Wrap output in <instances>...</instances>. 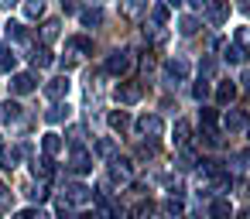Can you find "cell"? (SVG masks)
<instances>
[{"label": "cell", "mask_w": 250, "mask_h": 219, "mask_svg": "<svg viewBox=\"0 0 250 219\" xmlns=\"http://www.w3.org/2000/svg\"><path fill=\"white\" fill-rule=\"evenodd\" d=\"M45 120H48V123H65V120H69V103H65V100L52 103V106L45 110Z\"/></svg>", "instance_id": "cell-15"}, {"label": "cell", "mask_w": 250, "mask_h": 219, "mask_svg": "<svg viewBox=\"0 0 250 219\" xmlns=\"http://www.w3.org/2000/svg\"><path fill=\"white\" fill-rule=\"evenodd\" d=\"M0 158H4V140H0Z\"/></svg>", "instance_id": "cell-52"}, {"label": "cell", "mask_w": 250, "mask_h": 219, "mask_svg": "<svg viewBox=\"0 0 250 219\" xmlns=\"http://www.w3.org/2000/svg\"><path fill=\"white\" fill-rule=\"evenodd\" d=\"M144 7H147V0H120V14L127 21H137L144 14Z\"/></svg>", "instance_id": "cell-14"}, {"label": "cell", "mask_w": 250, "mask_h": 219, "mask_svg": "<svg viewBox=\"0 0 250 219\" xmlns=\"http://www.w3.org/2000/svg\"><path fill=\"white\" fill-rule=\"evenodd\" d=\"M192 96H195V100H199V103H202V100H206V96H209V79H199V82H195V86H192Z\"/></svg>", "instance_id": "cell-38"}, {"label": "cell", "mask_w": 250, "mask_h": 219, "mask_svg": "<svg viewBox=\"0 0 250 219\" xmlns=\"http://www.w3.org/2000/svg\"><path fill=\"white\" fill-rule=\"evenodd\" d=\"M233 100H236V82H219L216 86V103L219 106H229Z\"/></svg>", "instance_id": "cell-19"}, {"label": "cell", "mask_w": 250, "mask_h": 219, "mask_svg": "<svg viewBox=\"0 0 250 219\" xmlns=\"http://www.w3.org/2000/svg\"><path fill=\"white\" fill-rule=\"evenodd\" d=\"M103 69H106L110 76H127V72L134 69V55L117 48V52H110V55H106V65H103Z\"/></svg>", "instance_id": "cell-1"}, {"label": "cell", "mask_w": 250, "mask_h": 219, "mask_svg": "<svg viewBox=\"0 0 250 219\" xmlns=\"http://www.w3.org/2000/svg\"><path fill=\"white\" fill-rule=\"evenodd\" d=\"M65 199H69L72 205H83V202H89V199H93V188H86V185L72 181V185H65Z\"/></svg>", "instance_id": "cell-13"}, {"label": "cell", "mask_w": 250, "mask_h": 219, "mask_svg": "<svg viewBox=\"0 0 250 219\" xmlns=\"http://www.w3.org/2000/svg\"><path fill=\"white\" fill-rule=\"evenodd\" d=\"M28 199H31L35 205H42V202L48 199V188H45V181H38V185H31V192H28Z\"/></svg>", "instance_id": "cell-33"}, {"label": "cell", "mask_w": 250, "mask_h": 219, "mask_svg": "<svg viewBox=\"0 0 250 219\" xmlns=\"http://www.w3.org/2000/svg\"><path fill=\"white\" fill-rule=\"evenodd\" d=\"M151 21L165 28V24L171 21V7H168V4H154V7H151Z\"/></svg>", "instance_id": "cell-25"}, {"label": "cell", "mask_w": 250, "mask_h": 219, "mask_svg": "<svg viewBox=\"0 0 250 219\" xmlns=\"http://www.w3.org/2000/svg\"><path fill=\"white\" fill-rule=\"evenodd\" d=\"M69 168L76 171V175H86V171H93V154L79 144V147H72V158H69Z\"/></svg>", "instance_id": "cell-8"}, {"label": "cell", "mask_w": 250, "mask_h": 219, "mask_svg": "<svg viewBox=\"0 0 250 219\" xmlns=\"http://www.w3.org/2000/svg\"><path fill=\"white\" fill-rule=\"evenodd\" d=\"M178 31H182V35H185V38H192V35H195V31H199V21H195V18H192V14H185V18H182V21H178Z\"/></svg>", "instance_id": "cell-29"}, {"label": "cell", "mask_w": 250, "mask_h": 219, "mask_svg": "<svg viewBox=\"0 0 250 219\" xmlns=\"http://www.w3.org/2000/svg\"><path fill=\"white\" fill-rule=\"evenodd\" d=\"M59 35H62V24H59L55 18H48V21L42 24V41L52 45V41H59Z\"/></svg>", "instance_id": "cell-22"}, {"label": "cell", "mask_w": 250, "mask_h": 219, "mask_svg": "<svg viewBox=\"0 0 250 219\" xmlns=\"http://www.w3.org/2000/svg\"><path fill=\"white\" fill-rule=\"evenodd\" d=\"M243 161H247V164H250V151H247V154H243Z\"/></svg>", "instance_id": "cell-51"}, {"label": "cell", "mask_w": 250, "mask_h": 219, "mask_svg": "<svg viewBox=\"0 0 250 219\" xmlns=\"http://www.w3.org/2000/svg\"><path fill=\"white\" fill-rule=\"evenodd\" d=\"M21 117V106L14 103V100H4L0 103V127H7V123H14Z\"/></svg>", "instance_id": "cell-18"}, {"label": "cell", "mask_w": 250, "mask_h": 219, "mask_svg": "<svg viewBox=\"0 0 250 219\" xmlns=\"http://www.w3.org/2000/svg\"><path fill=\"white\" fill-rule=\"evenodd\" d=\"M236 45L250 55V28H236Z\"/></svg>", "instance_id": "cell-39"}, {"label": "cell", "mask_w": 250, "mask_h": 219, "mask_svg": "<svg viewBox=\"0 0 250 219\" xmlns=\"http://www.w3.org/2000/svg\"><path fill=\"white\" fill-rule=\"evenodd\" d=\"M165 4H168V7H178V4H182V0H165Z\"/></svg>", "instance_id": "cell-49"}, {"label": "cell", "mask_w": 250, "mask_h": 219, "mask_svg": "<svg viewBox=\"0 0 250 219\" xmlns=\"http://www.w3.org/2000/svg\"><path fill=\"white\" fill-rule=\"evenodd\" d=\"M52 62H55V55H52L48 45H38V48L31 52V65H35V69H48Z\"/></svg>", "instance_id": "cell-16"}, {"label": "cell", "mask_w": 250, "mask_h": 219, "mask_svg": "<svg viewBox=\"0 0 250 219\" xmlns=\"http://www.w3.org/2000/svg\"><path fill=\"white\" fill-rule=\"evenodd\" d=\"M240 11H243V14H250V0H247V4H240Z\"/></svg>", "instance_id": "cell-48"}, {"label": "cell", "mask_w": 250, "mask_h": 219, "mask_svg": "<svg viewBox=\"0 0 250 219\" xmlns=\"http://www.w3.org/2000/svg\"><path fill=\"white\" fill-rule=\"evenodd\" d=\"M42 147H45L48 158H55V154L62 151V137H59V134H45V137H42Z\"/></svg>", "instance_id": "cell-26"}, {"label": "cell", "mask_w": 250, "mask_h": 219, "mask_svg": "<svg viewBox=\"0 0 250 219\" xmlns=\"http://www.w3.org/2000/svg\"><path fill=\"white\" fill-rule=\"evenodd\" d=\"M65 52H69L72 59H83V55H93V38H86V35H72V38L65 41Z\"/></svg>", "instance_id": "cell-10"}, {"label": "cell", "mask_w": 250, "mask_h": 219, "mask_svg": "<svg viewBox=\"0 0 250 219\" xmlns=\"http://www.w3.org/2000/svg\"><path fill=\"white\" fill-rule=\"evenodd\" d=\"M206 18H209V24H226L229 21V0H209Z\"/></svg>", "instance_id": "cell-9"}, {"label": "cell", "mask_w": 250, "mask_h": 219, "mask_svg": "<svg viewBox=\"0 0 250 219\" xmlns=\"http://www.w3.org/2000/svg\"><path fill=\"white\" fill-rule=\"evenodd\" d=\"M14 219H48V212H42V209H21Z\"/></svg>", "instance_id": "cell-40"}, {"label": "cell", "mask_w": 250, "mask_h": 219, "mask_svg": "<svg viewBox=\"0 0 250 219\" xmlns=\"http://www.w3.org/2000/svg\"><path fill=\"white\" fill-rule=\"evenodd\" d=\"M175 144L178 147H188L192 144V123L188 120H175Z\"/></svg>", "instance_id": "cell-20"}, {"label": "cell", "mask_w": 250, "mask_h": 219, "mask_svg": "<svg viewBox=\"0 0 250 219\" xmlns=\"http://www.w3.org/2000/svg\"><path fill=\"white\" fill-rule=\"evenodd\" d=\"M96 154H100V158H113V154H117V144H113L110 137H103V140H96Z\"/></svg>", "instance_id": "cell-32"}, {"label": "cell", "mask_w": 250, "mask_h": 219, "mask_svg": "<svg viewBox=\"0 0 250 219\" xmlns=\"http://www.w3.org/2000/svg\"><path fill=\"white\" fill-rule=\"evenodd\" d=\"M247 137H250V123H247Z\"/></svg>", "instance_id": "cell-53"}, {"label": "cell", "mask_w": 250, "mask_h": 219, "mask_svg": "<svg viewBox=\"0 0 250 219\" xmlns=\"http://www.w3.org/2000/svg\"><path fill=\"white\" fill-rule=\"evenodd\" d=\"M79 219H103V216H100V212H83Z\"/></svg>", "instance_id": "cell-46"}, {"label": "cell", "mask_w": 250, "mask_h": 219, "mask_svg": "<svg viewBox=\"0 0 250 219\" xmlns=\"http://www.w3.org/2000/svg\"><path fill=\"white\" fill-rule=\"evenodd\" d=\"M69 89H72V82H69V76H55V79H48V82H45V96H48L52 103H59V100H65V96H69Z\"/></svg>", "instance_id": "cell-6"}, {"label": "cell", "mask_w": 250, "mask_h": 219, "mask_svg": "<svg viewBox=\"0 0 250 219\" xmlns=\"http://www.w3.org/2000/svg\"><path fill=\"white\" fill-rule=\"evenodd\" d=\"M182 219H192V216H182Z\"/></svg>", "instance_id": "cell-54"}, {"label": "cell", "mask_w": 250, "mask_h": 219, "mask_svg": "<svg viewBox=\"0 0 250 219\" xmlns=\"http://www.w3.org/2000/svg\"><path fill=\"white\" fill-rule=\"evenodd\" d=\"M243 82H247V89H250V72H243Z\"/></svg>", "instance_id": "cell-50"}, {"label": "cell", "mask_w": 250, "mask_h": 219, "mask_svg": "<svg viewBox=\"0 0 250 219\" xmlns=\"http://www.w3.org/2000/svg\"><path fill=\"white\" fill-rule=\"evenodd\" d=\"M202 144H206V147H219V144H223L219 130H216V127H202Z\"/></svg>", "instance_id": "cell-31"}, {"label": "cell", "mask_w": 250, "mask_h": 219, "mask_svg": "<svg viewBox=\"0 0 250 219\" xmlns=\"http://www.w3.org/2000/svg\"><path fill=\"white\" fill-rule=\"evenodd\" d=\"M188 79V62L185 59H168L165 62V82H185Z\"/></svg>", "instance_id": "cell-7"}, {"label": "cell", "mask_w": 250, "mask_h": 219, "mask_svg": "<svg viewBox=\"0 0 250 219\" xmlns=\"http://www.w3.org/2000/svg\"><path fill=\"white\" fill-rule=\"evenodd\" d=\"M199 117H202V127H216V120H219V117H216V110H206V106H202V113H199Z\"/></svg>", "instance_id": "cell-41"}, {"label": "cell", "mask_w": 250, "mask_h": 219, "mask_svg": "<svg viewBox=\"0 0 250 219\" xmlns=\"http://www.w3.org/2000/svg\"><path fill=\"white\" fill-rule=\"evenodd\" d=\"M151 212H154V202H141L134 216H137V219H151Z\"/></svg>", "instance_id": "cell-42"}, {"label": "cell", "mask_w": 250, "mask_h": 219, "mask_svg": "<svg viewBox=\"0 0 250 219\" xmlns=\"http://www.w3.org/2000/svg\"><path fill=\"white\" fill-rule=\"evenodd\" d=\"M7 38H11V41H28V35H24V28H21V24H14V21L7 24Z\"/></svg>", "instance_id": "cell-37"}, {"label": "cell", "mask_w": 250, "mask_h": 219, "mask_svg": "<svg viewBox=\"0 0 250 219\" xmlns=\"http://www.w3.org/2000/svg\"><path fill=\"white\" fill-rule=\"evenodd\" d=\"M175 164H178V171H192V168H195L192 151H185V147H182V154H178V161H175Z\"/></svg>", "instance_id": "cell-35"}, {"label": "cell", "mask_w": 250, "mask_h": 219, "mask_svg": "<svg viewBox=\"0 0 250 219\" xmlns=\"http://www.w3.org/2000/svg\"><path fill=\"white\" fill-rule=\"evenodd\" d=\"M209 216H212V219H229L233 209H229L226 199H212V202H209Z\"/></svg>", "instance_id": "cell-23"}, {"label": "cell", "mask_w": 250, "mask_h": 219, "mask_svg": "<svg viewBox=\"0 0 250 219\" xmlns=\"http://www.w3.org/2000/svg\"><path fill=\"white\" fill-rule=\"evenodd\" d=\"M199 72H202L206 79H212V72H216V62H212V59H206V62L199 65Z\"/></svg>", "instance_id": "cell-43"}, {"label": "cell", "mask_w": 250, "mask_h": 219, "mask_svg": "<svg viewBox=\"0 0 250 219\" xmlns=\"http://www.w3.org/2000/svg\"><path fill=\"white\" fill-rule=\"evenodd\" d=\"M14 65H18V55L11 52V48H0V72H14Z\"/></svg>", "instance_id": "cell-28"}, {"label": "cell", "mask_w": 250, "mask_h": 219, "mask_svg": "<svg viewBox=\"0 0 250 219\" xmlns=\"http://www.w3.org/2000/svg\"><path fill=\"white\" fill-rule=\"evenodd\" d=\"M106 123H110V130L124 134V130H130V113H127V110H113V113L106 117Z\"/></svg>", "instance_id": "cell-17"}, {"label": "cell", "mask_w": 250, "mask_h": 219, "mask_svg": "<svg viewBox=\"0 0 250 219\" xmlns=\"http://www.w3.org/2000/svg\"><path fill=\"white\" fill-rule=\"evenodd\" d=\"M21 4H24V18H28V21L45 18V0H21Z\"/></svg>", "instance_id": "cell-24"}, {"label": "cell", "mask_w": 250, "mask_h": 219, "mask_svg": "<svg viewBox=\"0 0 250 219\" xmlns=\"http://www.w3.org/2000/svg\"><path fill=\"white\" fill-rule=\"evenodd\" d=\"M79 21H83V28H100L103 24V11L100 7H86V11H79Z\"/></svg>", "instance_id": "cell-21"}, {"label": "cell", "mask_w": 250, "mask_h": 219, "mask_svg": "<svg viewBox=\"0 0 250 219\" xmlns=\"http://www.w3.org/2000/svg\"><path fill=\"white\" fill-rule=\"evenodd\" d=\"M247 123H250V120H247V113H243V110H226V113H223V127H226L229 134L247 130Z\"/></svg>", "instance_id": "cell-12"}, {"label": "cell", "mask_w": 250, "mask_h": 219, "mask_svg": "<svg viewBox=\"0 0 250 219\" xmlns=\"http://www.w3.org/2000/svg\"><path fill=\"white\" fill-rule=\"evenodd\" d=\"M31 175H35L38 181H48V178L55 175V161H52L48 154H42V158H35V161H31Z\"/></svg>", "instance_id": "cell-11"}, {"label": "cell", "mask_w": 250, "mask_h": 219, "mask_svg": "<svg viewBox=\"0 0 250 219\" xmlns=\"http://www.w3.org/2000/svg\"><path fill=\"white\" fill-rule=\"evenodd\" d=\"M110 178L113 181H120V185H127L130 178H134V161L130 158H110Z\"/></svg>", "instance_id": "cell-5"}, {"label": "cell", "mask_w": 250, "mask_h": 219, "mask_svg": "<svg viewBox=\"0 0 250 219\" xmlns=\"http://www.w3.org/2000/svg\"><path fill=\"white\" fill-rule=\"evenodd\" d=\"M35 89H38L35 72H14V76H11V93H14V96H31Z\"/></svg>", "instance_id": "cell-4"}, {"label": "cell", "mask_w": 250, "mask_h": 219, "mask_svg": "<svg viewBox=\"0 0 250 219\" xmlns=\"http://www.w3.org/2000/svg\"><path fill=\"white\" fill-rule=\"evenodd\" d=\"M137 134L147 137V140H158V137H165V120H161L158 113H144V117L137 120Z\"/></svg>", "instance_id": "cell-2"}, {"label": "cell", "mask_w": 250, "mask_h": 219, "mask_svg": "<svg viewBox=\"0 0 250 219\" xmlns=\"http://www.w3.org/2000/svg\"><path fill=\"white\" fill-rule=\"evenodd\" d=\"M144 38H151L154 45H165V38H168V31H165L161 24H151V28H144Z\"/></svg>", "instance_id": "cell-30"}, {"label": "cell", "mask_w": 250, "mask_h": 219, "mask_svg": "<svg viewBox=\"0 0 250 219\" xmlns=\"http://www.w3.org/2000/svg\"><path fill=\"white\" fill-rule=\"evenodd\" d=\"M223 59H226L229 65H243V62H247V52H243L240 45H229V48L223 52Z\"/></svg>", "instance_id": "cell-27"}, {"label": "cell", "mask_w": 250, "mask_h": 219, "mask_svg": "<svg viewBox=\"0 0 250 219\" xmlns=\"http://www.w3.org/2000/svg\"><path fill=\"white\" fill-rule=\"evenodd\" d=\"M62 11L65 14H79V0H62Z\"/></svg>", "instance_id": "cell-44"}, {"label": "cell", "mask_w": 250, "mask_h": 219, "mask_svg": "<svg viewBox=\"0 0 250 219\" xmlns=\"http://www.w3.org/2000/svg\"><path fill=\"white\" fill-rule=\"evenodd\" d=\"M182 212H185V209H182V199L171 195V199L165 202V216H182Z\"/></svg>", "instance_id": "cell-36"}, {"label": "cell", "mask_w": 250, "mask_h": 219, "mask_svg": "<svg viewBox=\"0 0 250 219\" xmlns=\"http://www.w3.org/2000/svg\"><path fill=\"white\" fill-rule=\"evenodd\" d=\"M141 96H144V86H141V82H120V86L113 89V100H117L120 106H134Z\"/></svg>", "instance_id": "cell-3"}, {"label": "cell", "mask_w": 250, "mask_h": 219, "mask_svg": "<svg viewBox=\"0 0 250 219\" xmlns=\"http://www.w3.org/2000/svg\"><path fill=\"white\" fill-rule=\"evenodd\" d=\"M65 137H69V144H72V147H79V144L86 140V127H79V123H76V127H69V134H65Z\"/></svg>", "instance_id": "cell-34"}, {"label": "cell", "mask_w": 250, "mask_h": 219, "mask_svg": "<svg viewBox=\"0 0 250 219\" xmlns=\"http://www.w3.org/2000/svg\"><path fill=\"white\" fill-rule=\"evenodd\" d=\"M188 4H192V7H195V11H202V7H206V4H209V0H188Z\"/></svg>", "instance_id": "cell-45"}, {"label": "cell", "mask_w": 250, "mask_h": 219, "mask_svg": "<svg viewBox=\"0 0 250 219\" xmlns=\"http://www.w3.org/2000/svg\"><path fill=\"white\" fill-rule=\"evenodd\" d=\"M14 4H21V0H0V7H14Z\"/></svg>", "instance_id": "cell-47"}]
</instances>
